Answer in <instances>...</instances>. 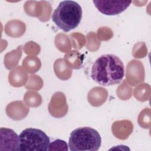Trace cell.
I'll return each instance as SVG.
<instances>
[{
    "mask_svg": "<svg viewBox=\"0 0 151 151\" xmlns=\"http://www.w3.org/2000/svg\"><path fill=\"white\" fill-rule=\"evenodd\" d=\"M124 76L123 63L114 54L101 55L95 61L91 68V78L103 86L119 84Z\"/></svg>",
    "mask_w": 151,
    "mask_h": 151,
    "instance_id": "obj_1",
    "label": "cell"
},
{
    "mask_svg": "<svg viewBox=\"0 0 151 151\" xmlns=\"http://www.w3.org/2000/svg\"><path fill=\"white\" fill-rule=\"evenodd\" d=\"M51 18L58 28L64 32H69L77 27L80 23L82 18L81 7L74 1H61L54 10Z\"/></svg>",
    "mask_w": 151,
    "mask_h": 151,
    "instance_id": "obj_2",
    "label": "cell"
},
{
    "mask_svg": "<svg viewBox=\"0 0 151 151\" xmlns=\"http://www.w3.org/2000/svg\"><path fill=\"white\" fill-rule=\"evenodd\" d=\"M101 139L99 133L90 127H81L71 132L68 145L71 151H97Z\"/></svg>",
    "mask_w": 151,
    "mask_h": 151,
    "instance_id": "obj_3",
    "label": "cell"
},
{
    "mask_svg": "<svg viewBox=\"0 0 151 151\" xmlns=\"http://www.w3.org/2000/svg\"><path fill=\"white\" fill-rule=\"evenodd\" d=\"M50 138L41 130L27 128L19 135L18 151L48 150Z\"/></svg>",
    "mask_w": 151,
    "mask_h": 151,
    "instance_id": "obj_4",
    "label": "cell"
},
{
    "mask_svg": "<svg viewBox=\"0 0 151 151\" xmlns=\"http://www.w3.org/2000/svg\"><path fill=\"white\" fill-rule=\"evenodd\" d=\"M96 8L106 15H116L125 11L131 1H93Z\"/></svg>",
    "mask_w": 151,
    "mask_h": 151,
    "instance_id": "obj_5",
    "label": "cell"
},
{
    "mask_svg": "<svg viewBox=\"0 0 151 151\" xmlns=\"http://www.w3.org/2000/svg\"><path fill=\"white\" fill-rule=\"evenodd\" d=\"M1 150L18 151L19 136L12 129L1 127Z\"/></svg>",
    "mask_w": 151,
    "mask_h": 151,
    "instance_id": "obj_6",
    "label": "cell"
}]
</instances>
